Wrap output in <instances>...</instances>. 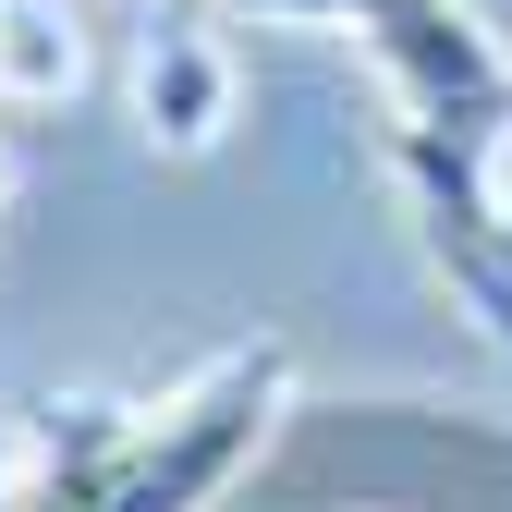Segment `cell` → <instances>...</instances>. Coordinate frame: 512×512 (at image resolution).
Instances as JSON below:
<instances>
[{
  "label": "cell",
  "instance_id": "5",
  "mask_svg": "<svg viewBox=\"0 0 512 512\" xmlns=\"http://www.w3.org/2000/svg\"><path fill=\"white\" fill-rule=\"evenodd\" d=\"M488 208H500V244H512V171H500V183H488Z\"/></svg>",
  "mask_w": 512,
  "mask_h": 512
},
{
  "label": "cell",
  "instance_id": "4",
  "mask_svg": "<svg viewBox=\"0 0 512 512\" xmlns=\"http://www.w3.org/2000/svg\"><path fill=\"white\" fill-rule=\"evenodd\" d=\"M61 86H74V25L49 0H0V110L61 98Z\"/></svg>",
  "mask_w": 512,
  "mask_h": 512
},
{
  "label": "cell",
  "instance_id": "2",
  "mask_svg": "<svg viewBox=\"0 0 512 512\" xmlns=\"http://www.w3.org/2000/svg\"><path fill=\"white\" fill-rule=\"evenodd\" d=\"M269 25H330L391 74L415 135H464V147H512V49L464 13V0H244Z\"/></svg>",
  "mask_w": 512,
  "mask_h": 512
},
{
  "label": "cell",
  "instance_id": "6",
  "mask_svg": "<svg viewBox=\"0 0 512 512\" xmlns=\"http://www.w3.org/2000/svg\"><path fill=\"white\" fill-rule=\"evenodd\" d=\"M0 183H13V159H0Z\"/></svg>",
  "mask_w": 512,
  "mask_h": 512
},
{
  "label": "cell",
  "instance_id": "3",
  "mask_svg": "<svg viewBox=\"0 0 512 512\" xmlns=\"http://www.w3.org/2000/svg\"><path fill=\"white\" fill-rule=\"evenodd\" d=\"M135 110H147V135H159V147H208V135H220V110H232V61H220V37L159 25L147 61H135Z\"/></svg>",
  "mask_w": 512,
  "mask_h": 512
},
{
  "label": "cell",
  "instance_id": "1",
  "mask_svg": "<svg viewBox=\"0 0 512 512\" xmlns=\"http://www.w3.org/2000/svg\"><path fill=\"white\" fill-rule=\"evenodd\" d=\"M281 391H293V354L232 342L171 403H49L25 427L13 512H208L281 427Z\"/></svg>",
  "mask_w": 512,
  "mask_h": 512
}]
</instances>
